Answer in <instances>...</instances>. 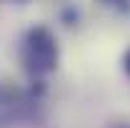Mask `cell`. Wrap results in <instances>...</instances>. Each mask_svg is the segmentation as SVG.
Wrapping results in <instances>:
<instances>
[{"instance_id":"6da1fadb","label":"cell","mask_w":130,"mask_h":128,"mask_svg":"<svg viewBox=\"0 0 130 128\" xmlns=\"http://www.w3.org/2000/svg\"><path fill=\"white\" fill-rule=\"evenodd\" d=\"M23 60H25V68L32 73H48L58 65V45L48 28L38 25L28 33L23 45Z\"/></svg>"},{"instance_id":"7a4b0ae2","label":"cell","mask_w":130,"mask_h":128,"mask_svg":"<svg viewBox=\"0 0 130 128\" xmlns=\"http://www.w3.org/2000/svg\"><path fill=\"white\" fill-rule=\"evenodd\" d=\"M123 65H125V73L130 75V50L125 53V60H123Z\"/></svg>"}]
</instances>
